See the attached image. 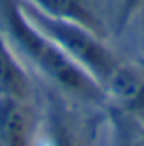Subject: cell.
I'll use <instances>...</instances> for the list:
<instances>
[{"mask_svg": "<svg viewBox=\"0 0 144 146\" xmlns=\"http://www.w3.org/2000/svg\"><path fill=\"white\" fill-rule=\"evenodd\" d=\"M0 32L18 59L48 79L63 97L83 105H107L103 87L26 18L18 0H0Z\"/></svg>", "mask_w": 144, "mask_h": 146, "instance_id": "obj_1", "label": "cell"}, {"mask_svg": "<svg viewBox=\"0 0 144 146\" xmlns=\"http://www.w3.org/2000/svg\"><path fill=\"white\" fill-rule=\"evenodd\" d=\"M18 4L26 14V18L42 34H46L57 48H61V51L69 55L81 69H85L99 85H103L107 75L122 59L119 51H115L113 46L109 44V40L101 38L89 28L44 14L24 0H18Z\"/></svg>", "mask_w": 144, "mask_h": 146, "instance_id": "obj_2", "label": "cell"}, {"mask_svg": "<svg viewBox=\"0 0 144 146\" xmlns=\"http://www.w3.org/2000/svg\"><path fill=\"white\" fill-rule=\"evenodd\" d=\"M30 6L38 8L40 12L63 18L75 24L89 28L101 38L109 40V20L103 16L105 0H24Z\"/></svg>", "mask_w": 144, "mask_h": 146, "instance_id": "obj_3", "label": "cell"}, {"mask_svg": "<svg viewBox=\"0 0 144 146\" xmlns=\"http://www.w3.org/2000/svg\"><path fill=\"white\" fill-rule=\"evenodd\" d=\"M36 128L38 122L30 101L0 97V146H32Z\"/></svg>", "mask_w": 144, "mask_h": 146, "instance_id": "obj_4", "label": "cell"}, {"mask_svg": "<svg viewBox=\"0 0 144 146\" xmlns=\"http://www.w3.org/2000/svg\"><path fill=\"white\" fill-rule=\"evenodd\" d=\"M0 97L32 101V81L26 65L0 32Z\"/></svg>", "mask_w": 144, "mask_h": 146, "instance_id": "obj_5", "label": "cell"}, {"mask_svg": "<svg viewBox=\"0 0 144 146\" xmlns=\"http://www.w3.org/2000/svg\"><path fill=\"white\" fill-rule=\"evenodd\" d=\"M111 12H113L115 32L120 34L130 20H134L138 14L144 12V0H113Z\"/></svg>", "mask_w": 144, "mask_h": 146, "instance_id": "obj_6", "label": "cell"}, {"mask_svg": "<svg viewBox=\"0 0 144 146\" xmlns=\"http://www.w3.org/2000/svg\"><path fill=\"white\" fill-rule=\"evenodd\" d=\"M126 28H134L136 30V44H138V53H140V57H142V63H140V67L144 69V12L142 14H138L134 20H130ZM124 28V30H126ZM122 30V32H124Z\"/></svg>", "mask_w": 144, "mask_h": 146, "instance_id": "obj_7", "label": "cell"}, {"mask_svg": "<svg viewBox=\"0 0 144 146\" xmlns=\"http://www.w3.org/2000/svg\"><path fill=\"white\" fill-rule=\"evenodd\" d=\"M132 144L144 146V124L132 121Z\"/></svg>", "mask_w": 144, "mask_h": 146, "instance_id": "obj_8", "label": "cell"}, {"mask_svg": "<svg viewBox=\"0 0 144 146\" xmlns=\"http://www.w3.org/2000/svg\"><path fill=\"white\" fill-rule=\"evenodd\" d=\"M105 2H107V6H111V2H113V0H105Z\"/></svg>", "mask_w": 144, "mask_h": 146, "instance_id": "obj_9", "label": "cell"}]
</instances>
